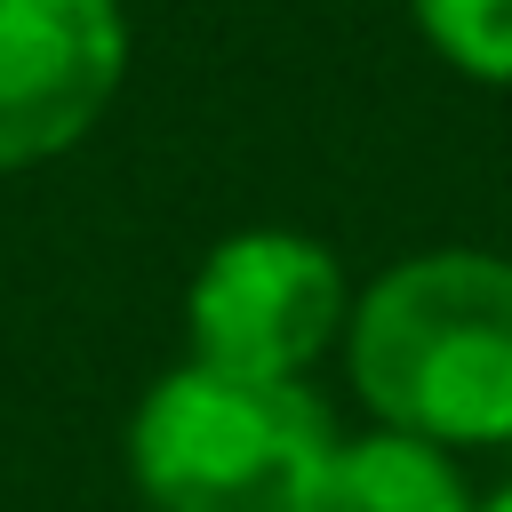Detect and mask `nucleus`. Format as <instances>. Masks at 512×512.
<instances>
[{
	"label": "nucleus",
	"instance_id": "f257e3e1",
	"mask_svg": "<svg viewBox=\"0 0 512 512\" xmlns=\"http://www.w3.org/2000/svg\"><path fill=\"white\" fill-rule=\"evenodd\" d=\"M336 360L368 424L456 456L512 448V256L464 240L392 256L352 288Z\"/></svg>",
	"mask_w": 512,
	"mask_h": 512
},
{
	"label": "nucleus",
	"instance_id": "f03ea898",
	"mask_svg": "<svg viewBox=\"0 0 512 512\" xmlns=\"http://www.w3.org/2000/svg\"><path fill=\"white\" fill-rule=\"evenodd\" d=\"M336 440L312 384L176 360L136 392L120 464L152 512H320Z\"/></svg>",
	"mask_w": 512,
	"mask_h": 512
},
{
	"label": "nucleus",
	"instance_id": "7ed1b4c3",
	"mask_svg": "<svg viewBox=\"0 0 512 512\" xmlns=\"http://www.w3.org/2000/svg\"><path fill=\"white\" fill-rule=\"evenodd\" d=\"M344 320H352V272L328 240L296 224H240L184 280V360L232 376L312 384V368L336 360Z\"/></svg>",
	"mask_w": 512,
	"mask_h": 512
},
{
	"label": "nucleus",
	"instance_id": "39448f33",
	"mask_svg": "<svg viewBox=\"0 0 512 512\" xmlns=\"http://www.w3.org/2000/svg\"><path fill=\"white\" fill-rule=\"evenodd\" d=\"M480 488L464 472L456 448L392 432V424H360L336 440L328 480H320V512H472Z\"/></svg>",
	"mask_w": 512,
	"mask_h": 512
},
{
	"label": "nucleus",
	"instance_id": "0eeeda50",
	"mask_svg": "<svg viewBox=\"0 0 512 512\" xmlns=\"http://www.w3.org/2000/svg\"><path fill=\"white\" fill-rule=\"evenodd\" d=\"M472 512H512V480H504V488H488V496H480Z\"/></svg>",
	"mask_w": 512,
	"mask_h": 512
},
{
	"label": "nucleus",
	"instance_id": "423d86ee",
	"mask_svg": "<svg viewBox=\"0 0 512 512\" xmlns=\"http://www.w3.org/2000/svg\"><path fill=\"white\" fill-rule=\"evenodd\" d=\"M408 16L448 72L512 88V0H408Z\"/></svg>",
	"mask_w": 512,
	"mask_h": 512
},
{
	"label": "nucleus",
	"instance_id": "20e7f679",
	"mask_svg": "<svg viewBox=\"0 0 512 512\" xmlns=\"http://www.w3.org/2000/svg\"><path fill=\"white\" fill-rule=\"evenodd\" d=\"M136 64L128 0H0V176L80 152Z\"/></svg>",
	"mask_w": 512,
	"mask_h": 512
}]
</instances>
